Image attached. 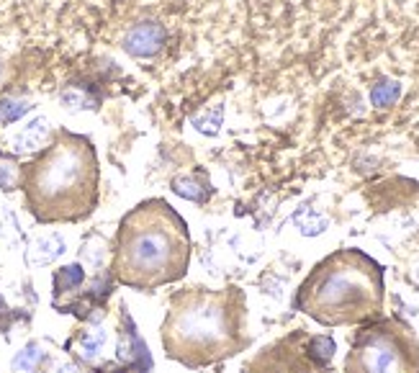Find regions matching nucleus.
<instances>
[{"label": "nucleus", "mask_w": 419, "mask_h": 373, "mask_svg": "<svg viewBox=\"0 0 419 373\" xmlns=\"http://www.w3.org/2000/svg\"><path fill=\"white\" fill-rule=\"evenodd\" d=\"M162 350L186 368H208L250 348L247 299L237 286H191L173 294L160 327Z\"/></svg>", "instance_id": "f257e3e1"}, {"label": "nucleus", "mask_w": 419, "mask_h": 373, "mask_svg": "<svg viewBox=\"0 0 419 373\" xmlns=\"http://www.w3.org/2000/svg\"><path fill=\"white\" fill-rule=\"evenodd\" d=\"M98 183L96 145L69 129H54L47 147L21 167L26 206L41 224L80 222L90 216L98 204Z\"/></svg>", "instance_id": "f03ea898"}, {"label": "nucleus", "mask_w": 419, "mask_h": 373, "mask_svg": "<svg viewBox=\"0 0 419 373\" xmlns=\"http://www.w3.org/2000/svg\"><path fill=\"white\" fill-rule=\"evenodd\" d=\"M191 263V232L186 219L165 198H147L131 209L116 229L114 278L121 286L152 291L175 284Z\"/></svg>", "instance_id": "7ed1b4c3"}, {"label": "nucleus", "mask_w": 419, "mask_h": 373, "mask_svg": "<svg viewBox=\"0 0 419 373\" xmlns=\"http://www.w3.org/2000/svg\"><path fill=\"white\" fill-rule=\"evenodd\" d=\"M383 266L358 247L322 257L301 281L293 306L322 327H352L383 315Z\"/></svg>", "instance_id": "20e7f679"}, {"label": "nucleus", "mask_w": 419, "mask_h": 373, "mask_svg": "<svg viewBox=\"0 0 419 373\" xmlns=\"http://www.w3.org/2000/svg\"><path fill=\"white\" fill-rule=\"evenodd\" d=\"M345 373H419V334L401 317H378L355 332Z\"/></svg>", "instance_id": "39448f33"}, {"label": "nucleus", "mask_w": 419, "mask_h": 373, "mask_svg": "<svg viewBox=\"0 0 419 373\" xmlns=\"http://www.w3.org/2000/svg\"><path fill=\"white\" fill-rule=\"evenodd\" d=\"M322 365L309 353V334L303 330L281 337L244 365V373H319Z\"/></svg>", "instance_id": "423d86ee"}, {"label": "nucleus", "mask_w": 419, "mask_h": 373, "mask_svg": "<svg viewBox=\"0 0 419 373\" xmlns=\"http://www.w3.org/2000/svg\"><path fill=\"white\" fill-rule=\"evenodd\" d=\"M165 39L167 34L162 23H157V21H142L134 29L127 31V36H124L121 44H124V50H127L131 57H155L157 52L162 50Z\"/></svg>", "instance_id": "0eeeda50"}, {"label": "nucleus", "mask_w": 419, "mask_h": 373, "mask_svg": "<svg viewBox=\"0 0 419 373\" xmlns=\"http://www.w3.org/2000/svg\"><path fill=\"white\" fill-rule=\"evenodd\" d=\"M49 137H52V129H49L47 118H34L29 127L23 129L19 137H16V142H13V149H16V152L39 149Z\"/></svg>", "instance_id": "6e6552de"}, {"label": "nucleus", "mask_w": 419, "mask_h": 373, "mask_svg": "<svg viewBox=\"0 0 419 373\" xmlns=\"http://www.w3.org/2000/svg\"><path fill=\"white\" fill-rule=\"evenodd\" d=\"M173 191H175L178 196L188 198V201H198V204H204L206 198L211 196V186H208V180H198V175H183V178H175L173 180Z\"/></svg>", "instance_id": "1a4fd4ad"}, {"label": "nucleus", "mask_w": 419, "mask_h": 373, "mask_svg": "<svg viewBox=\"0 0 419 373\" xmlns=\"http://www.w3.org/2000/svg\"><path fill=\"white\" fill-rule=\"evenodd\" d=\"M401 96V85L396 80H378L371 88V103L376 108H391Z\"/></svg>", "instance_id": "9d476101"}, {"label": "nucleus", "mask_w": 419, "mask_h": 373, "mask_svg": "<svg viewBox=\"0 0 419 373\" xmlns=\"http://www.w3.org/2000/svg\"><path fill=\"white\" fill-rule=\"evenodd\" d=\"M31 111L29 100H19V98H0V127H6L10 121H19L23 114Z\"/></svg>", "instance_id": "9b49d317"}, {"label": "nucleus", "mask_w": 419, "mask_h": 373, "mask_svg": "<svg viewBox=\"0 0 419 373\" xmlns=\"http://www.w3.org/2000/svg\"><path fill=\"white\" fill-rule=\"evenodd\" d=\"M83 268L80 266H67L62 268V270H57V275H54V291L57 294H65V291H72L75 286L83 284Z\"/></svg>", "instance_id": "f8f14e48"}, {"label": "nucleus", "mask_w": 419, "mask_h": 373, "mask_svg": "<svg viewBox=\"0 0 419 373\" xmlns=\"http://www.w3.org/2000/svg\"><path fill=\"white\" fill-rule=\"evenodd\" d=\"M21 183V167L16 165V160L0 152V188L3 191H13Z\"/></svg>", "instance_id": "ddd939ff"}, {"label": "nucleus", "mask_w": 419, "mask_h": 373, "mask_svg": "<svg viewBox=\"0 0 419 373\" xmlns=\"http://www.w3.org/2000/svg\"><path fill=\"white\" fill-rule=\"evenodd\" d=\"M222 118H224V108L216 106L211 108V114H201V116L193 118V124L198 131H204V134H216L219 127H222Z\"/></svg>", "instance_id": "4468645a"}, {"label": "nucleus", "mask_w": 419, "mask_h": 373, "mask_svg": "<svg viewBox=\"0 0 419 373\" xmlns=\"http://www.w3.org/2000/svg\"><path fill=\"white\" fill-rule=\"evenodd\" d=\"M39 358H41L39 345H29V348H23V350L16 355L13 368H16V371H21V373H29V371H34V365L39 363Z\"/></svg>", "instance_id": "2eb2a0df"}, {"label": "nucleus", "mask_w": 419, "mask_h": 373, "mask_svg": "<svg viewBox=\"0 0 419 373\" xmlns=\"http://www.w3.org/2000/svg\"><path fill=\"white\" fill-rule=\"evenodd\" d=\"M0 306H3V301H0Z\"/></svg>", "instance_id": "dca6fc26"}]
</instances>
